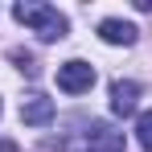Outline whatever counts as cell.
Returning a JSON list of instances; mask_svg holds the SVG:
<instances>
[{
	"mask_svg": "<svg viewBox=\"0 0 152 152\" xmlns=\"http://www.w3.org/2000/svg\"><path fill=\"white\" fill-rule=\"evenodd\" d=\"M136 140H140L144 152H152V111H144V115L136 119Z\"/></svg>",
	"mask_w": 152,
	"mask_h": 152,
	"instance_id": "52a82bcc",
	"label": "cell"
},
{
	"mask_svg": "<svg viewBox=\"0 0 152 152\" xmlns=\"http://www.w3.org/2000/svg\"><path fill=\"white\" fill-rule=\"evenodd\" d=\"M12 17L21 21V25H29L41 41H62L66 37V17L58 12V8H50V4H37V0H21L17 8H12Z\"/></svg>",
	"mask_w": 152,
	"mask_h": 152,
	"instance_id": "6da1fadb",
	"label": "cell"
},
{
	"mask_svg": "<svg viewBox=\"0 0 152 152\" xmlns=\"http://www.w3.org/2000/svg\"><path fill=\"white\" fill-rule=\"evenodd\" d=\"M91 86H95V66H91V62L70 58V62L58 66V91H66V95H82V91H91Z\"/></svg>",
	"mask_w": 152,
	"mask_h": 152,
	"instance_id": "7a4b0ae2",
	"label": "cell"
},
{
	"mask_svg": "<svg viewBox=\"0 0 152 152\" xmlns=\"http://www.w3.org/2000/svg\"><path fill=\"white\" fill-rule=\"evenodd\" d=\"M136 33H140V29L132 25V21H119V17L99 21V37L107 41V45H132V41H136Z\"/></svg>",
	"mask_w": 152,
	"mask_h": 152,
	"instance_id": "5b68a950",
	"label": "cell"
},
{
	"mask_svg": "<svg viewBox=\"0 0 152 152\" xmlns=\"http://www.w3.org/2000/svg\"><path fill=\"white\" fill-rule=\"evenodd\" d=\"M21 119H25L29 127H45L53 119V99H45V95H29V99L21 103Z\"/></svg>",
	"mask_w": 152,
	"mask_h": 152,
	"instance_id": "8992f818",
	"label": "cell"
},
{
	"mask_svg": "<svg viewBox=\"0 0 152 152\" xmlns=\"http://www.w3.org/2000/svg\"><path fill=\"white\" fill-rule=\"evenodd\" d=\"M0 152H17V144L12 140H0Z\"/></svg>",
	"mask_w": 152,
	"mask_h": 152,
	"instance_id": "ba28073f",
	"label": "cell"
},
{
	"mask_svg": "<svg viewBox=\"0 0 152 152\" xmlns=\"http://www.w3.org/2000/svg\"><path fill=\"white\" fill-rule=\"evenodd\" d=\"M136 103H140V82L119 78V82L111 86V111H115V115H132Z\"/></svg>",
	"mask_w": 152,
	"mask_h": 152,
	"instance_id": "277c9868",
	"label": "cell"
},
{
	"mask_svg": "<svg viewBox=\"0 0 152 152\" xmlns=\"http://www.w3.org/2000/svg\"><path fill=\"white\" fill-rule=\"evenodd\" d=\"M86 148L91 152H127V140H124V132H115L111 124H91Z\"/></svg>",
	"mask_w": 152,
	"mask_h": 152,
	"instance_id": "3957f363",
	"label": "cell"
}]
</instances>
